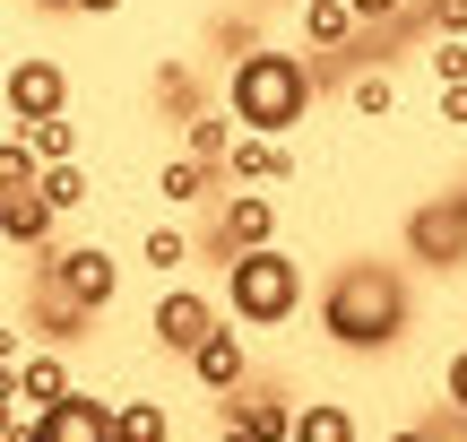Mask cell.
Wrapping results in <instances>:
<instances>
[{"label": "cell", "instance_id": "cell-1", "mask_svg": "<svg viewBox=\"0 0 467 442\" xmlns=\"http://www.w3.org/2000/svg\"><path fill=\"white\" fill-rule=\"evenodd\" d=\"M312 321H320V339L347 347V356H381V347H399L407 330H416V287H407L399 260H347V269H329Z\"/></svg>", "mask_w": 467, "mask_h": 442}, {"label": "cell", "instance_id": "cell-2", "mask_svg": "<svg viewBox=\"0 0 467 442\" xmlns=\"http://www.w3.org/2000/svg\"><path fill=\"white\" fill-rule=\"evenodd\" d=\"M312 96H320L312 61L285 52V44H260V52H243V61H225V113H234V131L285 139V131L312 121Z\"/></svg>", "mask_w": 467, "mask_h": 442}, {"label": "cell", "instance_id": "cell-3", "mask_svg": "<svg viewBox=\"0 0 467 442\" xmlns=\"http://www.w3.org/2000/svg\"><path fill=\"white\" fill-rule=\"evenodd\" d=\"M225 321L234 330H285L303 312V260L285 243H260V252H234L225 260Z\"/></svg>", "mask_w": 467, "mask_h": 442}, {"label": "cell", "instance_id": "cell-4", "mask_svg": "<svg viewBox=\"0 0 467 442\" xmlns=\"http://www.w3.org/2000/svg\"><path fill=\"white\" fill-rule=\"evenodd\" d=\"M44 260V287L61 295V304H78L87 321H104V312L121 304V260L104 252V243H52V252H35Z\"/></svg>", "mask_w": 467, "mask_h": 442}, {"label": "cell", "instance_id": "cell-5", "mask_svg": "<svg viewBox=\"0 0 467 442\" xmlns=\"http://www.w3.org/2000/svg\"><path fill=\"white\" fill-rule=\"evenodd\" d=\"M407 260L433 278H459L467 269V183L459 191H433L424 208H407Z\"/></svg>", "mask_w": 467, "mask_h": 442}, {"label": "cell", "instance_id": "cell-6", "mask_svg": "<svg viewBox=\"0 0 467 442\" xmlns=\"http://www.w3.org/2000/svg\"><path fill=\"white\" fill-rule=\"evenodd\" d=\"M217 321H225V304H217L208 287H191V278L156 287V304H148V339H156V356H191V347H200Z\"/></svg>", "mask_w": 467, "mask_h": 442}, {"label": "cell", "instance_id": "cell-7", "mask_svg": "<svg viewBox=\"0 0 467 442\" xmlns=\"http://www.w3.org/2000/svg\"><path fill=\"white\" fill-rule=\"evenodd\" d=\"M0 104H9V131L69 113V69L52 61V52H17V61L0 69Z\"/></svg>", "mask_w": 467, "mask_h": 442}, {"label": "cell", "instance_id": "cell-8", "mask_svg": "<svg viewBox=\"0 0 467 442\" xmlns=\"http://www.w3.org/2000/svg\"><path fill=\"white\" fill-rule=\"evenodd\" d=\"M208 243H217V260L277 243V200H268V191H251V183H225V191H217V226H208Z\"/></svg>", "mask_w": 467, "mask_h": 442}, {"label": "cell", "instance_id": "cell-9", "mask_svg": "<svg viewBox=\"0 0 467 442\" xmlns=\"http://www.w3.org/2000/svg\"><path fill=\"white\" fill-rule=\"evenodd\" d=\"M9 442H113V399H96V391H69L61 408H26Z\"/></svg>", "mask_w": 467, "mask_h": 442}, {"label": "cell", "instance_id": "cell-10", "mask_svg": "<svg viewBox=\"0 0 467 442\" xmlns=\"http://www.w3.org/2000/svg\"><path fill=\"white\" fill-rule=\"evenodd\" d=\"M182 364H191V382H200L208 399H234V391L251 382V347H243V330H234V321H217V330H208V339L191 347Z\"/></svg>", "mask_w": 467, "mask_h": 442}, {"label": "cell", "instance_id": "cell-11", "mask_svg": "<svg viewBox=\"0 0 467 442\" xmlns=\"http://www.w3.org/2000/svg\"><path fill=\"white\" fill-rule=\"evenodd\" d=\"M69 391H78V382H69L61 347H26V356H17V408H61Z\"/></svg>", "mask_w": 467, "mask_h": 442}, {"label": "cell", "instance_id": "cell-12", "mask_svg": "<svg viewBox=\"0 0 467 442\" xmlns=\"http://www.w3.org/2000/svg\"><path fill=\"white\" fill-rule=\"evenodd\" d=\"M52 235H61V217L44 208V191H9L0 200V243L9 252H52Z\"/></svg>", "mask_w": 467, "mask_h": 442}, {"label": "cell", "instance_id": "cell-13", "mask_svg": "<svg viewBox=\"0 0 467 442\" xmlns=\"http://www.w3.org/2000/svg\"><path fill=\"white\" fill-rule=\"evenodd\" d=\"M295 174V156H285V139H260V131H234V156H225V183H251V191H268V183H285Z\"/></svg>", "mask_w": 467, "mask_h": 442}, {"label": "cell", "instance_id": "cell-14", "mask_svg": "<svg viewBox=\"0 0 467 442\" xmlns=\"http://www.w3.org/2000/svg\"><path fill=\"white\" fill-rule=\"evenodd\" d=\"M364 26H355L347 0H303V52H355Z\"/></svg>", "mask_w": 467, "mask_h": 442}, {"label": "cell", "instance_id": "cell-15", "mask_svg": "<svg viewBox=\"0 0 467 442\" xmlns=\"http://www.w3.org/2000/svg\"><path fill=\"white\" fill-rule=\"evenodd\" d=\"M295 442H364V416L347 399H295Z\"/></svg>", "mask_w": 467, "mask_h": 442}, {"label": "cell", "instance_id": "cell-16", "mask_svg": "<svg viewBox=\"0 0 467 442\" xmlns=\"http://www.w3.org/2000/svg\"><path fill=\"white\" fill-rule=\"evenodd\" d=\"M191 260H200V243H191L182 226H165V217H156L148 235H139V269H156V287H173Z\"/></svg>", "mask_w": 467, "mask_h": 442}, {"label": "cell", "instance_id": "cell-17", "mask_svg": "<svg viewBox=\"0 0 467 442\" xmlns=\"http://www.w3.org/2000/svg\"><path fill=\"white\" fill-rule=\"evenodd\" d=\"M182 156H200V165L225 174V156H234V113L225 104H200V113L182 121Z\"/></svg>", "mask_w": 467, "mask_h": 442}, {"label": "cell", "instance_id": "cell-18", "mask_svg": "<svg viewBox=\"0 0 467 442\" xmlns=\"http://www.w3.org/2000/svg\"><path fill=\"white\" fill-rule=\"evenodd\" d=\"M156 191H165V208H200V200H217V165L165 156V165H156Z\"/></svg>", "mask_w": 467, "mask_h": 442}, {"label": "cell", "instance_id": "cell-19", "mask_svg": "<svg viewBox=\"0 0 467 442\" xmlns=\"http://www.w3.org/2000/svg\"><path fill=\"white\" fill-rule=\"evenodd\" d=\"M113 442H173L165 399H113Z\"/></svg>", "mask_w": 467, "mask_h": 442}, {"label": "cell", "instance_id": "cell-20", "mask_svg": "<svg viewBox=\"0 0 467 442\" xmlns=\"http://www.w3.org/2000/svg\"><path fill=\"white\" fill-rule=\"evenodd\" d=\"M347 113H355V121H389V113H399V79H389L381 61L355 69V79H347Z\"/></svg>", "mask_w": 467, "mask_h": 442}, {"label": "cell", "instance_id": "cell-21", "mask_svg": "<svg viewBox=\"0 0 467 442\" xmlns=\"http://www.w3.org/2000/svg\"><path fill=\"white\" fill-rule=\"evenodd\" d=\"M35 191H44L52 217H69V208H87V165H78V156H69V165H44V174H35Z\"/></svg>", "mask_w": 467, "mask_h": 442}, {"label": "cell", "instance_id": "cell-22", "mask_svg": "<svg viewBox=\"0 0 467 442\" xmlns=\"http://www.w3.org/2000/svg\"><path fill=\"white\" fill-rule=\"evenodd\" d=\"M35 174H44V156L26 148V131H9L0 139V200H9V191H35Z\"/></svg>", "mask_w": 467, "mask_h": 442}, {"label": "cell", "instance_id": "cell-23", "mask_svg": "<svg viewBox=\"0 0 467 442\" xmlns=\"http://www.w3.org/2000/svg\"><path fill=\"white\" fill-rule=\"evenodd\" d=\"M26 148L44 156V165H69V156H78V121H69V113H52V121H26Z\"/></svg>", "mask_w": 467, "mask_h": 442}, {"label": "cell", "instance_id": "cell-24", "mask_svg": "<svg viewBox=\"0 0 467 442\" xmlns=\"http://www.w3.org/2000/svg\"><path fill=\"white\" fill-rule=\"evenodd\" d=\"M424 69H433V87H459L467 79V35H433L424 44Z\"/></svg>", "mask_w": 467, "mask_h": 442}, {"label": "cell", "instance_id": "cell-25", "mask_svg": "<svg viewBox=\"0 0 467 442\" xmlns=\"http://www.w3.org/2000/svg\"><path fill=\"white\" fill-rule=\"evenodd\" d=\"M156 104H182V121L200 113V87H191V69H182V61H165V69H156Z\"/></svg>", "mask_w": 467, "mask_h": 442}, {"label": "cell", "instance_id": "cell-26", "mask_svg": "<svg viewBox=\"0 0 467 442\" xmlns=\"http://www.w3.org/2000/svg\"><path fill=\"white\" fill-rule=\"evenodd\" d=\"M424 35H467V0H424Z\"/></svg>", "mask_w": 467, "mask_h": 442}, {"label": "cell", "instance_id": "cell-27", "mask_svg": "<svg viewBox=\"0 0 467 442\" xmlns=\"http://www.w3.org/2000/svg\"><path fill=\"white\" fill-rule=\"evenodd\" d=\"M347 9H355V26H399V17H407V0H347Z\"/></svg>", "mask_w": 467, "mask_h": 442}, {"label": "cell", "instance_id": "cell-28", "mask_svg": "<svg viewBox=\"0 0 467 442\" xmlns=\"http://www.w3.org/2000/svg\"><path fill=\"white\" fill-rule=\"evenodd\" d=\"M441 399L467 408V347H451V364H441Z\"/></svg>", "mask_w": 467, "mask_h": 442}, {"label": "cell", "instance_id": "cell-29", "mask_svg": "<svg viewBox=\"0 0 467 442\" xmlns=\"http://www.w3.org/2000/svg\"><path fill=\"white\" fill-rule=\"evenodd\" d=\"M17 416H26V408H17V364H9V374H0V442L17 434Z\"/></svg>", "mask_w": 467, "mask_h": 442}, {"label": "cell", "instance_id": "cell-30", "mask_svg": "<svg viewBox=\"0 0 467 442\" xmlns=\"http://www.w3.org/2000/svg\"><path fill=\"white\" fill-rule=\"evenodd\" d=\"M441 131H467V79L441 87Z\"/></svg>", "mask_w": 467, "mask_h": 442}, {"label": "cell", "instance_id": "cell-31", "mask_svg": "<svg viewBox=\"0 0 467 442\" xmlns=\"http://www.w3.org/2000/svg\"><path fill=\"white\" fill-rule=\"evenodd\" d=\"M69 9H78V17H113L121 0H69Z\"/></svg>", "mask_w": 467, "mask_h": 442}, {"label": "cell", "instance_id": "cell-32", "mask_svg": "<svg viewBox=\"0 0 467 442\" xmlns=\"http://www.w3.org/2000/svg\"><path fill=\"white\" fill-rule=\"evenodd\" d=\"M381 442H433V434H424V426H399V434H381Z\"/></svg>", "mask_w": 467, "mask_h": 442}, {"label": "cell", "instance_id": "cell-33", "mask_svg": "<svg viewBox=\"0 0 467 442\" xmlns=\"http://www.w3.org/2000/svg\"><path fill=\"white\" fill-rule=\"evenodd\" d=\"M35 9H69V0H35Z\"/></svg>", "mask_w": 467, "mask_h": 442}]
</instances>
